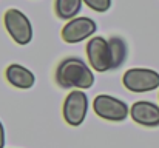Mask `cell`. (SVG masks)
<instances>
[{
  "mask_svg": "<svg viewBox=\"0 0 159 148\" xmlns=\"http://www.w3.org/2000/svg\"><path fill=\"white\" fill-rule=\"evenodd\" d=\"M0 148H5V127L0 120Z\"/></svg>",
  "mask_w": 159,
  "mask_h": 148,
  "instance_id": "obj_12",
  "label": "cell"
},
{
  "mask_svg": "<svg viewBox=\"0 0 159 148\" xmlns=\"http://www.w3.org/2000/svg\"><path fill=\"white\" fill-rule=\"evenodd\" d=\"M122 83L131 93H148L159 88V73L148 68H131L125 71Z\"/></svg>",
  "mask_w": 159,
  "mask_h": 148,
  "instance_id": "obj_4",
  "label": "cell"
},
{
  "mask_svg": "<svg viewBox=\"0 0 159 148\" xmlns=\"http://www.w3.org/2000/svg\"><path fill=\"white\" fill-rule=\"evenodd\" d=\"M3 25L9 37L17 45H28L33 40V25L30 19L16 8H9L3 16Z\"/></svg>",
  "mask_w": 159,
  "mask_h": 148,
  "instance_id": "obj_3",
  "label": "cell"
},
{
  "mask_svg": "<svg viewBox=\"0 0 159 148\" xmlns=\"http://www.w3.org/2000/svg\"><path fill=\"white\" fill-rule=\"evenodd\" d=\"M5 77L9 85H12L19 90H30L36 83V77H34L33 71H30L28 68H25L23 65H19V63L8 65V68L5 71Z\"/></svg>",
  "mask_w": 159,
  "mask_h": 148,
  "instance_id": "obj_9",
  "label": "cell"
},
{
  "mask_svg": "<svg viewBox=\"0 0 159 148\" xmlns=\"http://www.w3.org/2000/svg\"><path fill=\"white\" fill-rule=\"evenodd\" d=\"M93 110L101 119L108 120V122H116V123L124 122L130 114V108L127 102L113 97V96H108V94H99L94 99Z\"/></svg>",
  "mask_w": 159,
  "mask_h": 148,
  "instance_id": "obj_5",
  "label": "cell"
},
{
  "mask_svg": "<svg viewBox=\"0 0 159 148\" xmlns=\"http://www.w3.org/2000/svg\"><path fill=\"white\" fill-rule=\"evenodd\" d=\"M130 116L136 123L142 127H148V128L159 127V106L153 102L139 100L133 103V106L130 108Z\"/></svg>",
  "mask_w": 159,
  "mask_h": 148,
  "instance_id": "obj_8",
  "label": "cell"
},
{
  "mask_svg": "<svg viewBox=\"0 0 159 148\" xmlns=\"http://www.w3.org/2000/svg\"><path fill=\"white\" fill-rule=\"evenodd\" d=\"M56 83L60 88L70 90H87L94 83V74L90 66L79 57H66L59 62L54 73Z\"/></svg>",
  "mask_w": 159,
  "mask_h": 148,
  "instance_id": "obj_2",
  "label": "cell"
},
{
  "mask_svg": "<svg viewBox=\"0 0 159 148\" xmlns=\"http://www.w3.org/2000/svg\"><path fill=\"white\" fill-rule=\"evenodd\" d=\"M84 3L94 12H107L111 8V0H84Z\"/></svg>",
  "mask_w": 159,
  "mask_h": 148,
  "instance_id": "obj_11",
  "label": "cell"
},
{
  "mask_svg": "<svg viewBox=\"0 0 159 148\" xmlns=\"http://www.w3.org/2000/svg\"><path fill=\"white\" fill-rule=\"evenodd\" d=\"M87 57L90 65L98 73L117 70L128 57V47L119 36L105 39L102 36L91 37L87 43Z\"/></svg>",
  "mask_w": 159,
  "mask_h": 148,
  "instance_id": "obj_1",
  "label": "cell"
},
{
  "mask_svg": "<svg viewBox=\"0 0 159 148\" xmlns=\"http://www.w3.org/2000/svg\"><path fill=\"white\" fill-rule=\"evenodd\" d=\"M88 96L82 90L71 91L62 106V116L70 127H80L87 117Z\"/></svg>",
  "mask_w": 159,
  "mask_h": 148,
  "instance_id": "obj_6",
  "label": "cell"
},
{
  "mask_svg": "<svg viewBox=\"0 0 159 148\" xmlns=\"http://www.w3.org/2000/svg\"><path fill=\"white\" fill-rule=\"evenodd\" d=\"M82 3L84 0H54V12L62 20H71L80 12Z\"/></svg>",
  "mask_w": 159,
  "mask_h": 148,
  "instance_id": "obj_10",
  "label": "cell"
},
{
  "mask_svg": "<svg viewBox=\"0 0 159 148\" xmlns=\"http://www.w3.org/2000/svg\"><path fill=\"white\" fill-rule=\"evenodd\" d=\"M98 31V25L90 17H74L62 28V40L66 43H79L88 37H93Z\"/></svg>",
  "mask_w": 159,
  "mask_h": 148,
  "instance_id": "obj_7",
  "label": "cell"
}]
</instances>
